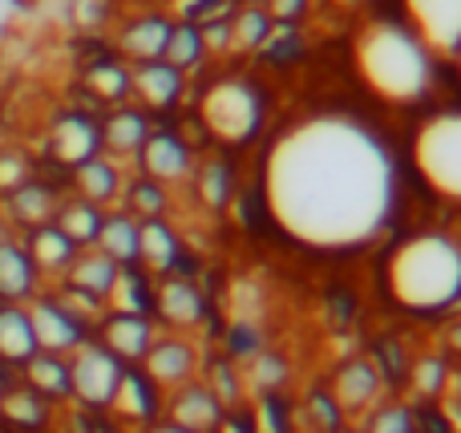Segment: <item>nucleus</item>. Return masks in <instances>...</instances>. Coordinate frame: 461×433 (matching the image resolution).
Here are the masks:
<instances>
[{"label":"nucleus","mask_w":461,"mask_h":433,"mask_svg":"<svg viewBox=\"0 0 461 433\" xmlns=\"http://www.w3.org/2000/svg\"><path fill=\"white\" fill-rule=\"evenodd\" d=\"M158 337V320L154 316H130V312H105L94 324V340L110 348L122 365H142L146 348Z\"/></svg>","instance_id":"obj_15"},{"label":"nucleus","mask_w":461,"mask_h":433,"mask_svg":"<svg viewBox=\"0 0 461 433\" xmlns=\"http://www.w3.org/2000/svg\"><path fill=\"white\" fill-rule=\"evenodd\" d=\"M255 433H295V410L279 393H259L255 405H247Z\"/></svg>","instance_id":"obj_39"},{"label":"nucleus","mask_w":461,"mask_h":433,"mask_svg":"<svg viewBox=\"0 0 461 433\" xmlns=\"http://www.w3.org/2000/svg\"><path fill=\"white\" fill-rule=\"evenodd\" d=\"M215 433H255V426H251V413H247V405H239V410H227Z\"/></svg>","instance_id":"obj_48"},{"label":"nucleus","mask_w":461,"mask_h":433,"mask_svg":"<svg viewBox=\"0 0 461 433\" xmlns=\"http://www.w3.org/2000/svg\"><path fill=\"white\" fill-rule=\"evenodd\" d=\"M247 5H259V0H247Z\"/></svg>","instance_id":"obj_55"},{"label":"nucleus","mask_w":461,"mask_h":433,"mask_svg":"<svg viewBox=\"0 0 461 433\" xmlns=\"http://www.w3.org/2000/svg\"><path fill=\"white\" fill-rule=\"evenodd\" d=\"M194 186H199V199L203 207L211 211H223L230 203V170L223 167V162H203L199 170H194Z\"/></svg>","instance_id":"obj_41"},{"label":"nucleus","mask_w":461,"mask_h":433,"mask_svg":"<svg viewBox=\"0 0 461 433\" xmlns=\"http://www.w3.org/2000/svg\"><path fill=\"white\" fill-rule=\"evenodd\" d=\"M384 377L368 356H352V361L336 365L328 377V397L340 405L344 418H365L373 405L384 401Z\"/></svg>","instance_id":"obj_11"},{"label":"nucleus","mask_w":461,"mask_h":433,"mask_svg":"<svg viewBox=\"0 0 461 433\" xmlns=\"http://www.w3.org/2000/svg\"><path fill=\"white\" fill-rule=\"evenodd\" d=\"M154 320L167 324L170 332H191L207 320V300H203L199 284L186 275H162L154 284Z\"/></svg>","instance_id":"obj_14"},{"label":"nucleus","mask_w":461,"mask_h":433,"mask_svg":"<svg viewBox=\"0 0 461 433\" xmlns=\"http://www.w3.org/2000/svg\"><path fill=\"white\" fill-rule=\"evenodd\" d=\"M8 235H13V231H8V223H5V219H0V243H5Z\"/></svg>","instance_id":"obj_52"},{"label":"nucleus","mask_w":461,"mask_h":433,"mask_svg":"<svg viewBox=\"0 0 461 433\" xmlns=\"http://www.w3.org/2000/svg\"><path fill=\"white\" fill-rule=\"evenodd\" d=\"M167 37H170V21H162V16H138V21H130L126 29L118 32V49H122V53H126L134 65H142V61H162Z\"/></svg>","instance_id":"obj_28"},{"label":"nucleus","mask_w":461,"mask_h":433,"mask_svg":"<svg viewBox=\"0 0 461 433\" xmlns=\"http://www.w3.org/2000/svg\"><path fill=\"white\" fill-rule=\"evenodd\" d=\"M409 385H413V393L417 397H438L441 393V385H446V361H438V356H421V361L409 369Z\"/></svg>","instance_id":"obj_42"},{"label":"nucleus","mask_w":461,"mask_h":433,"mask_svg":"<svg viewBox=\"0 0 461 433\" xmlns=\"http://www.w3.org/2000/svg\"><path fill=\"white\" fill-rule=\"evenodd\" d=\"M352 61H357V73L368 94H376L389 105L425 102L438 81L433 53L401 21H368L357 32Z\"/></svg>","instance_id":"obj_3"},{"label":"nucleus","mask_w":461,"mask_h":433,"mask_svg":"<svg viewBox=\"0 0 461 433\" xmlns=\"http://www.w3.org/2000/svg\"><path fill=\"white\" fill-rule=\"evenodd\" d=\"M37 348V337H32V320L24 304H0V365L8 369H21Z\"/></svg>","instance_id":"obj_27"},{"label":"nucleus","mask_w":461,"mask_h":433,"mask_svg":"<svg viewBox=\"0 0 461 433\" xmlns=\"http://www.w3.org/2000/svg\"><path fill=\"white\" fill-rule=\"evenodd\" d=\"M203 37H199V24H191V21H178V24H170V37H167V49H162V61L167 65H175L178 73H186V69H194V65L203 61Z\"/></svg>","instance_id":"obj_37"},{"label":"nucleus","mask_w":461,"mask_h":433,"mask_svg":"<svg viewBox=\"0 0 461 433\" xmlns=\"http://www.w3.org/2000/svg\"><path fill=\"white\" fill-rule=\"evenodd\" d=\"M199 122L215 142L247 146L263 130V97L247 77H219L203 89Z\"/></svg>","instance_id":"obj_5"},{"label":"nucleus","mask_w":461,"mask_h":433,"mask_svg":"<svg viewBox=\"0 0 461 433\" xmlns=\"http://www.w3.org/2000/svg\"><path fill=\"white\" fill-rule=\"evenodd\" d=\"M230 21V16H227ZM227 21H203L199 24V37H203V49H211V53H223V49H230V29Z\"/></svg>","instance_id":"obj_46"},{"label":"nucleus","mask_w":461,"mask_h":433,"mask_svg":"<svg viewBox=\"0 0 461 433\" xmlns=\"http://www.w3.org/2000/svg\"><path fill=\"white\" fill-rule=\"evenodd\" d=\"M186 77L167 61H142L130 69V94L146 105V110H170L183 97Z\"/></svg>","instance_id":"obj_23"},{"label":"nucleus","mask_w":461,"mask_h":433,"mask_svg":"<svg viewBox=\"0 0 461 433\" xmlns=\"http://www.w3.org/2000/svg\"><path fill=\"white\" fill-rule=\"evenodd\" d=\"M37 175V162H29L24 150H0V194L16 191L21 183Z\"/></svg>","instance_id":"obj_43"},{"label":"nucleus","mask_w":461,"mask_h":433,"mask_svg":"<svg viewBox=\"0 0 461 433\" xmlns=\"http://www.w3.org/2000/svg\"><path fill=\"white\" fill-rule=\"evenodd\" d=\"M89 433H126V429H122L118 421H105V418H97V421H94V429H89Z\"/></svg>","instance_id":"obj_50"},{"label":"nucleus","mask_w":461,"mask_h":433,"mask_svg":"<svg viewBox=\"0 0 461 433\" xmlns=\"http://www.w3.org/2000/svg\"><path fill=\"white\" fill-rule=\"evenodd\" d=\"M57 418V405H49L41 393H32L24 381H13L0 397V426L8 433H45Z\"/></svg>","instance_id":"obj_22"},{"label":"nucleus","mask_w":461,"mask_h":433,"mask_svg":"<svg viewBox=\"0 0 461 433\" xmlns=\"http://www.w3.org/2000/svg\"><path fill=\"white\" fill-rule=\"evenodd\" d=\"M154 275L138 264L118 267L113 288L105 296V312H130V316H154Z\"/></svg>","instance_id":"obj_26"},{"label":"nucleus","mask_w":461,"mask_h":433,"mask_svg":"<svg viewBox=\"0 0 461 433\" xmlns=\"http://www.w3.org/2000/svg\"><path fill=\"white\" fill-rule=\"evenodd\" d=\"M263 348V340H259V332L251 329V324H235V329L227 332V356L235 365H243L247 356H255Z\"/></svg>","instance_id":"obj_45"},{"label":"nucleus","mask_w":461,"mask_h":433,"mask_svg":"<svg viewBox=\"0 0 461 433\" xmlns=\"http://www.w3.org/2000/svg\"><path fill=\"white\" fill-rule=\"evenodd\" d=\"M81 89H86L94 102H105V105H122L130 97V69L122 61H94L86 65L81 73Z\"/></svg>","instance_id":"obj_32"},{"label":"nucleus","mask_w":461,"mask_h":433,"mask_svg":"<svg viewBox=\"0 0 461 433\" xmlns=\"http://www.w3.org/2000/svg\"><path fill=\"white\" fill-rule=\"evenodd\" d=\"M239 373H243V389L247 393H279L284 389V381H287V365H284V356H276V353H267V348H259L255 356H247L243 365H239Z\"/></svg>","instance_id":"obj_34"},{"label":"nucleus","mask_w":461,"mask_h":433,"mask_svg":"<svg viewBox=\"0 0 461 433\" xmlns=\"http://www.w3.org/2000/svg\"><path fill=\"white\" fill-rule=\"evenodd\" d=\"M454 61H457V73H461V53H457V57H454Z\"/></svg>","instance_id":"obj_53"},{"label":"nucleus","mask_w":461,"mask_h":433,"mask_svg":"<svg viewBox=\"0 0 461 433\" xmlns=\"http://www.w3.org/2000/svg\"><path fill=\"white\" fill-rule=\"evenodd\" d=\"M16 381V369H8V365H0V397L8 393V385Z\"/></svg>","instance_id":"obj_51"},{"label":"nucleus","mask_w":461,"mask_h":433,"mask_svg":"<svg viewBox=\"0 0 461 433\" xmlns=\"http://www.w3.org/2000/svg\"><path fill=\"white\" fill-rule=\"evenodd\" d=\"M340 433H360V429H340Z\"/></svg>","instance_id":"obj_54"},{"label":"nucleus","mask_w":461,"mask_h":433,"mask_svg":"<svg viewBox=\"0 0 461 433\" xmlns=\"http://www.w3.org/2000/svg\"><path fill=\"white\" fill-rule=\"evenodd\" d=\"M413 170L438 199L461 207V110H438L413 134Z\"/></svg>","instance_id":"obj_4"},{"label":"nucleus","mask_w":461,"mask_h":433,"mask_svg":"<svg viewBox=\"0 0 461 433\" xmlns=\"http://www.w3.org/2000/svg\"><path fill=\"white\" fill-rule=\"evenodd\" d=\"M61 199H65L61 186L49 183V178H41V175H32L29 183H21L16 191L0 194V219L8 223L13 235H24V231H32V227L53 223Z\"/></svg>","instance_id":"obj_12"},{"label":"nucleus","mask_w":461,"mask_h":433,"mask_svg":"<svg viewBox=\"0 0 461 433\" xmlns=\"http://www.w3.org/2000/svg\"><path fill=\"white\" fill-rule=\"evenodd\" d=\"M102 219H105L102 207H94V203H86V199H77V194H69V199H61V207H57L53 223L61 227V231L69 235L77 248H94V243H97V231H102Z\"/></svg>","instance_id":"obj_31"},{"label":"nucleus","mask_w":461,"mask_h":433,"mask_svg":"<svg viewBox=\"0 0 461 433\" xmlns=\"http://www.w3.org/2000/svg\"><path fill=\"white\" fill-rule=\"evenodd\" d=\"M138 369H142L162 393H170V389L186 385V381H199L203 353L186 332H158Z\"/></svg>","instance_id":"obj_10"},{"label":"nucleus","mask_w":461,"mask_h":433,"mask_svg":"<svg viewBox=\"0 0 461 433\" xmlns=\"http://www.w3.org/2000/svg\"><path fill=\"white\" fill-rule=\"evenodd\" d=\"M138 167H142L146 178L154 183H183V178L194 175V158L191 146L178 134H167V130H150L138 150Z\"/></svg>","instance_id":"obj_17"},{"label":"nucleus","mask_w":461,"mask_h":433,"mask_svg":"<svg viewBox=\"0 0 461 433\" xmlns=\"http://www.w3.org/2000/svg\"><path fill=\"white\" fill-rule=\"evenodd\" d=\"M16 381L41 393L49 405H69L73 401V385H69V356L57 353H32L29 361L16 369Z\"/></svg>","instance_id":"obj_25"},{"label":"nucleus","mask_w":461,"mask_h":433,"mask_svg":"<svg viewBox=\"0 0 461 433\" xmlns=\"http://www.w3.org/2000/svg\"><path fill=\"white\" fill-rule=\"evenodd\" d=\"M122 373H126V365H122L110 348H102L94 337H89L77 353H69L73 405L94 410V413H105L110 410V401H113V393H118Z\"/></svg>","instance_id":"obj_6"},{"label":"nucleus","mask_w":461,"mask_h":433,"mask_svg":"<svg viewBox=\"0 0 461 433\" xmlns=\"http://www.w3.org/2000/svg\"><path fill=\"white\" fill-rule=\"evenodd\" d=\"M360 433H417V413L405 401H381L360 418Z\"/></svg>","instance_id":"obj_40"},{"label":"nucleus","mask_w":461,"mask_h":433,"mask_svg":"<svg viewBox=\"0 0 461 433\" xmlns=\"http://www.w3.org/2000/svg\"><path fill=\"white\" fill-rule=\"evenodd\" d=\"M227 29H230V49H235V53H259L263 37H267V29H271V16H267V8H259V5H243L230 13Z\"/></svg>","instance_id":"obj_35"},{"label":"nucleus","mask_w":461,"mask_h":433,"mask_svg":"<svg viewBox=\"0 0 461 433\" xmlns=\"http://www.w3.org/2000/svg\"><path fill=\"white\" fill-rule=\"evenodd\" d=\"M41 292H45V280L24 251L21 235H8L0 243V304H29Z\"/></svg>","instance_id":"obj_19"},{"label":"nucleus","mask_w":461,"mask_h":433,"mask_svg":"<svg viewBox=\"0 0 461 433\" xmlns=\"http://www.w3.org/2000/svg\"><path fill=\"white\" fill-rule=\"evenodd\" d=\"M384 292L409 316L461 308V243L446 231L405 235L384 259Z\"/></svg>","instance_id":"obj_2"},{"label":"nucleus","mask_w":461,"mask_h":433,"mask_svg":"<svg viewBox=\"0 0 461 433\" xmlns=\"http://www.w3.org/2000/svg\"><path fill=\"white\" fill-rule=\"evenodd\" d=\"M94 248L102 251V256H110L118 267L138 264V219L126 215V211H105Z\"/></svg>","instance_id":"obj_30"},{"label":"nucleus","mask_w":461,"mask_h":433,"mask_svg":"<svg viewBox=\"0 0 461 433\" xmlns=\"http://www.w3.org/2000/svg\"><path fill=\"white\" fill-rule=\"evenodd\" d=\"M138 433H191V429H183V426H175V421H154V426H146V429H138Z\"/></svg>","instance_id":"obj_49"},{"label":"nucleus","mask_w":461,"mask_h":433,"mask_svg":"<svg viewBox=\"0 0 461 433\" xmlns=\"http://www.w3.org/2000/svg\"><path fill=\"white\" fill-rule=\"evenodd\" d=\"M401 175L368 122L320 110L276 134L263 154L259 207L279 235L320 256H344L389 231Z\"/></svg>","instance_id":"obj_1"},{"label":"nucleus","mask_w":461,"mask_h":433,"mask_svg":"<svg viewBox=\"0 0 461 433\" xmlns=\"http://www.w3.org/2000/svg\"><path fill=\"white\" fill-rule=\"evenodd\" d=\"M102 130V154L105 158H138L146 134H150V122L142 110H130V105H113L105 118H97Z\"/></svg>","instance_id":"obj_24"},{"label":"nucleus","mask_w":461,"mask_h":433,"mask_svg":"<svg viewBox=\"0 0 461 433\" xmlns=\"http://www.w3.org/2000/svg\"><path fill=\"white\" fill-rule=\"evenodd\" d=\"M21 243H24V251H29V259L37 264V272H41V280H45V288H49V284H57L65 272H69V264L77 259V251H81L77 243H73L57 223L32 227V231L21 235Z\"/></svg>","instance_id":"obj_20"},{"label":"nucleus","mask_w":461,"mask_h":433,"mask_svg":"<svg viewBox=\"0 0 461 433\" xmlns=\"http://www.w3.org/2000/svg\"><path fill=\"white\" fill-rule=\"evenodd\" d=\"M102 154V130L97 118L86 110H61L45 130V158L69 175L73 167Z\"/></svg>","instance_id":"obj_8"},{"label":"nucleus","mask_w":461,"mask_h":433,"mask_svg":"<svg viewBox=\"0 0 461 433\" xmlns=\"http://www.w3.org/2000/svg\"><path fill=\"white\" fill-rule=\"evenodd\" d=\"M69 186L77 199L94 203L102 211H113V203H122V191H126V170H122V162L97 154V158L69 170Z\"/></svg>","instance_id":"obj_18"},{"label":"nucleus","mask_w":461,"mask_h":433,"mask_svg":"<svg viewBox=\"0 0 461 433\" xmlns=\"http://www.w3.org/2000/svg\"><path fill=\"white\" fill-rule=\"evenodd\" d=\"M162 401H167V393L138 365H126V373L118 381V393L110 401V413L122 429H146L154 421H162Z\"/></svg>","instance_id":"obj_13"},{"label":"nucleus","mask_w":461,"mask_h":433,"mask_svg":"<svg viewBox=\"0 0 461 433\" xmlns=\"http://www.w3.org/2000/svg\"><path fill=\"white\" fill-rule=\"evenodd\" d=\"M122 211L134 215L138 223H142V219H162V211H167V191H162V183H154V178H146V175L126 178Z\"/></svg>","instance_id":"obj_36"},{"label":"nucleus","mask_w":461,"mask_h":433,"mask_svg":"<svg viewBox=\"0 0 461 433\" xmlns=\"http://www.w3.org/2000/svg\"><path fill=\"white\" fill-rule=\"evenodd\" d=\"M308 8V0H267V16L276 24H295Z\"/></svg>","instance_id":"obj_47"},{"label":"nucleus","mask_w":461,"mask_h":433,"mask_svg":"<svg viewBox=\"0 0 461 433\" xmlns=\"http://www.w3.org/2000/svg\"><path fill=\"white\" fill-rule=\"evenodd\" d=\"M405 24L417 41L438 57L454 61L461 53V0H401Z\"/></svg>","instance_id":"obj_7"},{"label":"nucleus","mask_w":461,"mask_h":433,"mask_svg":"<svg viewBox=\"0 0 461 433\" xmlns=\"http://www.w3.org/2000/svg\"><path fill=\"white\" fill-rule=\"evenodd\" d=\"M113 275H118V264H113L110 256H102L97 248H81L77 259L69 264V272L61 275V284H69V288L105 300V296H110V288H113Z\"/></svg>","instance_id":"obj_29"},{"label":"nucleus","mask_w":461,"mask_h":433,"mask_svg":"<svg viewBox=\"0 0 461 433\" xmlns=\"http://www.w3.org/2000/svg\"><path fill=\"white\" fill-rule=\"evenodd\" d=\"M223 405L211 393L203 381H186V385L170 389L167 401H162V418L175 421V426L191 429V433H215L219 421H223Z\"/></svg>","instance_id":"obj_16"},{"label":"nucleus","mask_w":461,"mask_h":433,"mask_svg":"<svg viewBox=\"0 0 461 433\" xmlns=\"http://www.w3.org/2000/svg\"><path fill=\"white\" fill-rule=\"evenodd\" d=\"M203 385L211 389V393L219 397V405L223 410H239V405H247V389H243V373H239V365L230 361V356H215V361H203Z\"/></svg>","instance_id":"obj_33"},{"label":"nucleus","mask_w":461,"mask_h":433,"mask_svg":"<svg viewBox=\"0 0 461 433\" xmlns=\"http://www.w3.org/2000/svg\"><path fill=\"white\" fill-rule=\"evenodd\" d=\"M178 259H183V243H178L175 227L167 219H142L138 223V267L162 280V275L178 272Z\"/></svg>","instance_id":"obj_21"},{"label":"nucleus","mask_w":461,"mask_h":433,"mask_svg":"<svg viewBox=\"0 0 461 433\" xmlns=\"http://www.w3.org/2000/svg\"><path fill=\"white\" fill-rule=\"evenodd\" d=\"M259 53L271 57V61H287V57H295V53H300L295 24H276V21H271V29H267V37H263Z\"/></svg>","instance_id":"obj_44"},{"label":"nucleus","mask_w":461,"mask_h":433,"mask_svg":"<svg viewBox=\"0 0 461 433\" xmlns=\"http://www.w3.org/2000/svg\"><path fill=\"white\" fill-rule=\"evenodd\" d=\"M295 421H300L303 429H312V433H340V429H348L344 426V413H340V405L328 397V389H316V393H308L303 397V405L295 410Z\"/></svg>","instance_id":"obj_38"},{"label":"nucleus","mask_w":461,"mask_h":433,"mask_svg":"<svg viewBox=\"0 0 461 433\" xmlns=\"http://www.w3.org/2000/svg\"><path fill=\"white\" fill-rule=\"evenodd\" d=\"M24 308H29L32 337H37V348H41V353L69 356V353H77V348L86 345L89 337H94V329H89L86 320H77V316H73L69 308H65L49 288L41 292V296H32Z\"/></svg>","instance_id":"obj_9"}]
</instances>
